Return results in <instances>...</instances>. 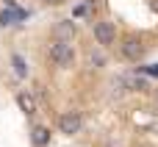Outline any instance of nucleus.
<instances>
[{"instance_id":"obj_11","label":"nucleus","mask_w":158,"mask_h":147,"mask_svg":"<svg viewBox=\"0 0 158 147\" xmlns=\"http://www.w3.org/2000/svg\"><path fill=\"white\" fill-rule=\"evenodd\" d=\"M147 72H150V75H158V64H153V67H150Z\"/></svg>"},{"instance_id":"obj_7","label":"nucleus","mask_w":158,"mask_h":147,"mask_svg":"<svg viewBox=\"0 0 158 147\" xmlns=\"http://www.w3.org/2000/svg\"><path fill=\"white\" fill-rule=\"evenodd\" d=\"M17 103H19V108H22L25 114H33V111H36V106H33V100H31L28 94H19V97H17Z\"/></svg>"},{"instance_id":"obj_4","label":"nucleus","mask_w":158,"mask_h":147,"mask_svg":"<svg viewBox=\"0 0 158 147\" xmlns=\"http://www.w3.org/2000/svg\"><path fill=\"white\" fill-rule=\"evenodd\" d=\"M122 56L128 58V61H139L142 56H144V47H142V39H136V36H125L122 39Z\"/></svg>"},{"instance_id":"obj_9","label":"nucleus","mask_w":158,"mask_h":147,"mask_svg":"<svg viewBox=\"0 0 158 147\" xmlns=\"http://www.w3.org/2000/svg\"><path fill=\"white\" fill-rule=\"evenodd\" d=\"M47 139H50L47 128H36V131H33V142H36L39 147H44V145H47Z\"/></svg>"},{"instance_id":"obj_6","label":"nucleus","mask_w":158,"mask_h":147,"mask_svg":"<svg viewBox=\"0 0 158 147\" xmlns=\"http://www.w3.org/2000/svg\"><path fill=\"white\" fill-rule=\"evenodd\" d=\"M11 64H14V72H17L19 78L28 75V67H25V58H22V56H11Z\"/></svg>"},{"instance_id":"obj_10","label":"nucleus","mask_w":158,"mask_h":147,"mask_svg":"<svg viewBox=\"0 0 158 147\" xmlns=\"http://www.w3.org/2000/svg\"><path fill=\"white\" fill-rule=\"evenodd\" d=\"M111 86H114V92H117V94H125V92H128V83H125V78H122V75H119V78H114V81H111Z\"/></svg>"},{"instance_id":"obj_1","label":"nucleus","mask_w":158,"mask_h":147,"mask_svg":"<svg viewBox=\"0 0 158 147\" xmlns=\"http://www.w3.org/2000/svg\"><path fill=\"white\" fill-rule=\"evenodd\" d=\"M47 53H50V58L56 61V67H61V69H69V67L75 64V50H72V44H67L64 39L50 42Z\"/></svg>"},{"instance_id":"obj_2","label":"nucleus","mask_w":158,"mask_h":147,"mask_svg":"<svg viewBox=\"0 0 158 147\" xmlns=\"http://www.w3.org/2000/svg\"><path fill=\"white\" fill-rule=\"evenodd\" d=\"M81 125H83V120H81L78 111H67V114H61V120H58V131H61L64 136H75V133L81 131Z\"/></svg>"},{"instance_id":"obj_8","label":"nucleus","mask_w":158,"mask_h":147,"mask_svg":"<svg viewBox=\"0 0 158 147\" xmlns=\"http://www.w3.org/2000/svg\"><path fill=\"white\" fill-rule=\"evenodd\" d=\"M89 67L103 69V67H106V56H103V53H89Z\"/></svg>"},{"instance_id":"obj_3","label":"nucleus","mask_w":158,"mask_h":147,"mask_svg":"<svg viewBox=\"0 0 158 147\" xmlns=\"http://www.w3.org/2000/svg\"><path fill=\"white\" fill-rule=\"evenodd\" d=\"M94 39H97L100 44H114V39H117V28H114V22H108V19L94 22Z\"/></svg>"},{"instance_id":"obj_5","label":"nucleus","mask_w":158,"mask_h":147,"mask_svg":"<svg viewBox=\"0 0 158 147\" xmlns=\"http://www.w3.org/2000/svg\"><path fill=\"white\" fill-rule=\"evenodd\" d=\"M56 36H58V39H72V36H75V22H72V19H61V22L56 25Z\"/></svg>"}]
</instances>
